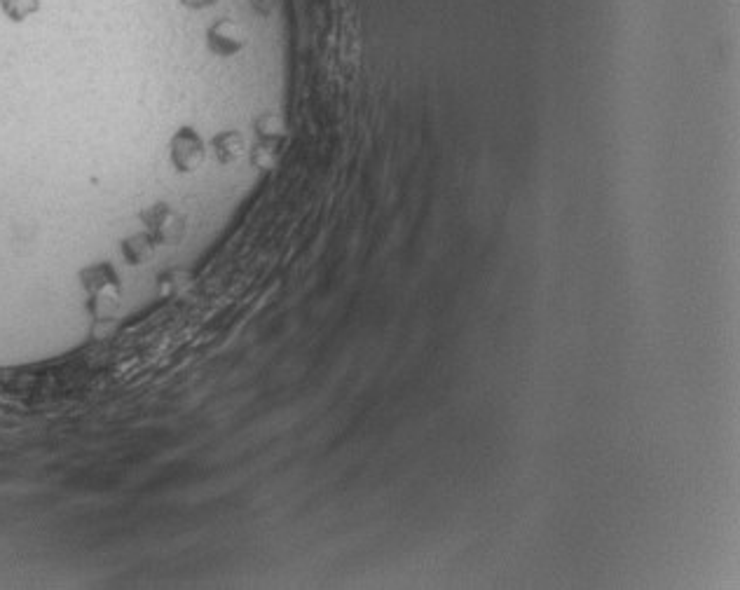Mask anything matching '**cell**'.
Instances as JSON below:
<instances>
[{
	"label": "cell",
	"instance_id": "2",
	"mask_svg": "<svg viewBox=\"0 0 740 590\" xmlns=\"http://www.w3.org/2000/svg\"><path fill=\"white\" fill-rule=\"evenodd\" d=\"M38 0H3V8L8 10V15L12 19H22L29 15V12L36 10Z\"/></svg>",
	"mask_w": 740,
	"mask_h": 590
},
{
	"label": "cell",
	"instance_id": "1",
	"mask_svg": "<svg viewBox=\"0 0 740 590\" xmlns=\"http://www.w3.org/2000/svg\"><path fill=\"white\" fill-rule=\"evenodd\" d=\"M104 274H106V267H97V270H89L87 272L85 288H87V293L92 295L94 303L115 307V305H118V298H120L118 279H115L113 274H108V279H106Z\"/></svg>",
	"mask_w": 740,
	"mask_h": 590
}]
</instances>
